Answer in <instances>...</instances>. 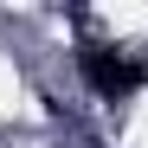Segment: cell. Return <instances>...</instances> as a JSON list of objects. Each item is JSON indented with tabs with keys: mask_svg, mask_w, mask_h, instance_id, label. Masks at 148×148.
<instances>
[{
	"mask_svg": "<svg viewBox=\"0 0 148 148\" xmlns=\"http://www.w3.org/2000/svg\"><path fill=\"white\" fill-rule=\"evenodd\" d=\"M77 71H84V84L97 97H110V103H122V97H135L148 84V58L142 52H122V45H103V39H84L77 45Z\"/></svg>",
	"mask_w": 148,
	"mask_h": 148,
	"instance_id": "1",
	"label": "cell"
}]
</instances>
